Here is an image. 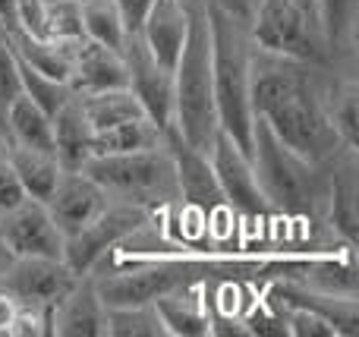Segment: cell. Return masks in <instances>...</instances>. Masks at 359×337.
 I'll list each match as a JSON object with an SVG mask.
<instances>
[{
    "label": "cell",
    "mask_w": 359,
    "mask_h": 337,
    "mask_svg": "<svg viewBox=\"0 0 359 337\" xmlns=\"http://www.w3.org/2000/svg\"><path fill=\"white\" fill-rule=\"evenodd\" d=\"M309 63L252 50L249 95L252 117H259L280 142H287L303 158L322 164L344 149L328 117V101L318 92Z\"/></svg>",
    "instance_id": "obj_1"
},
{
    "label": "cell",
    "mask_w": 359,
    "mask_h": 337,
    "mask_svg": "<svg viewBox=\"0 0 359 337\" xmlns=\"http://www.w3.org/2000/svg\"><path fill=\"white\" fill-rule=\"evenodd\" d=\"M208 22H211V76H215L217 130L227 132L249 155L252 151V120H255L252 95H249V69H252L249 29L246 22L233 19L224 10H215V6H208Z\"/></svg>",
    "instance_id": "obj_2"
},
{
    "label": "cell",
    "mask_w": 359,
    "mask_h": 337,
    "mask_svg": "<svg viewBox=\"0 0 359 337\" xmlns=\"http://www.w3.org/2000/svg\"><path fill=\"white\" fill-rule=\"evenodd\" d=\"M174 130L192 149L208 155L217 132L215 76H211V22L208 6L189 0V32L174 63Z\"/></svg>",
    "instance_id": "obj_3"
},
{
    "label": "cell",
    "mask_w": 359,
    "mask_h": 337,
    "mask_svg": "<svg viewBox=\"0 0 359 337\" xmlns=\"http://www.w3.org/2000/svg\"><path fill=\"white\" fill-rule=\"evenodd\" d=\"M252 170L268 205L278 214L309 218L318 202H325L328 186L318 177V164L280 142L259 117L252 120Z\"/></svg>",
    "instance_id": "obj_4"
},
{
    "label": "cell",
    "mask_w": 359,
    "mask_h": 337,
    "mask_svg": "<svg viewBox=\"0 0 359 337\" xmlns=\"http://www.w3.org/2000/svg\"><path fill=\"white\" fill-rule=\"evenodd\" d=\"M82 170L114 202H130L151 214L177 202V170L168 145L130 155H95Z\"/></svg>",
    "instance_id": "obj_5"
},
{
    "label": "cell",
    "mask_w": 359,
    "mask_h": 337,
    "mask_svg": "<svg viewBox=\"0 0 359 337\" xmlns=\"http://www.w3.org/2000/svg\"><path fill=\"white\" fill-rule=\"evenodd\" d=\"M246 29L252 48L265 54L309 67H325L331 60L318 0H259Z\"/></svg>",
    "instance_id": "obj_6"
},
{
    "label": "cell",
    "mask_w": 359,
    "mask_h": 337,
    "mask_svg": "<svg viewBox=\"0 0 359 337\" xmlns=\"http://www.w3.org/2000/svg\"><path fill=\"white\" fill-rule=\"evenodd\" d=\"M151 218L155 214L145 212V208L111 199L98 218L63 240V262L69 265L73 275H92L101 259L111 256L126 240H133L142 227H149Z\"/></svg>",
    "instance_id": "obj_7"
},
{
    "label": "cell",
    "mask_w": 359,
    "mask_h": 337,
    "mask_svg": "<svg viewBox=\"0 0 359 337\" xmlns=\"http://www.w3.org/2000/svg\"><path fill=\"white\" fill-rule=\"evenodd\" d=\"M208 161H211V170H215L217 186H221L224 202L236 212V218L265 221L268 214L274 212V208L268 205L265 193H262L259 180H255L252 158H249L227 132H221V130L215 132L211 149H208Z\"/></svg>",
    "instance_id": "obj_8"
},
{
    "label": "cell",
    "mask_w": 359,
    "mask_h": 337,
    "mask_svg": "<svg viewBox=\"0 0 359 337\" xmlns=\"http://www.w3.org/2000/svg\"><path fill=\"white\" fill-rule=\"evenodd\" d=\"M120 54L126 63V88L139 98L145 117L161 130L174 126V69L151 54L139 32H126Z\"/></svg>",
    "instance_id": "obj_9"
},
{
    "label": "cell",
    "mask_w": 359,
    "mask_h": 337,
    "mask_svg": "<svg viewBox=\"0 0 359 337\" xmlns=\"http://www.w3.org/2000/svg\"><path fill=\"white\" fill-rule=\"evenodd\" d=\"M0 240L13 256L63 259V233L41 199H19L0 212Z\"/></svg>",
    "instance_id": "obj_10"
},
{
    "label": "cell",
    "mask_w": 359,
    "mask_h": 337,
    "mask_svg": "<svg viewBox=\"0 0 359 337\" xmlns=\"http://www.w3.org/2000/svg\"><path fill=\"white\" fill-rule=\"evenodd\" d=\"M79 275L69 271L63 259H44V256H16L10 268L0 275V290L16 296L19 303H41V306H54L69 284Z\"/></svg>",
    "instance_id": "obj_11"
},
{
    "label": "cell",
    "mask_w": 359,
    "mask_h": 337,
    "mask_svg": "<svg viewBox=\"0 0 359 337\" xmlns=\"http://www.w3.org/2000/svg\"><path fill=\"white\" fill-rule=\"evenodd\" d=\"M107 202H111V195L86 170H63L54 193L44 199V205H48L50 218H54V224L60 227L63 240H67L69 233L82 231L88 221L98 218L107 208Z\"/></svg>",
    "instance_id": "obj_12"
},
{
    "label": "cell",
    "mask_w": 359,
    "mask_h": 337,
    "mask_svg": "<svg viewBox=\"0 0 359 337\" xmlns=\"http://www.w3.org/2000/svg\"><path fill=\"white\" fill-rule=\"evenodd\" d=\"M50 334L107 337V306L95 287V275H79L50 306Z\"/></svg>",
    "instance_id": "obj_13"
},
{
    "label": "cell",
    "mask_w": 359,
    "mask_h": 337,
    "mask_svg": "<svg viewBox=\"0 0 359 337\" xmlns=\"http://www.w3.org/2000/svg\"><path fill=\"white\" fill-rule=\"evenodd\" d=\"M186 32H189V0H151L139 25V35L149 44V50L170 69L183 50Z\"/></svg>",
    "instance_id": "obj_14"
},
{
    "label": "cell",
    "mask_w": 359,
    "mask_h": 337,
    "mask_svg": "<svg viewBox=\"0 0 359 337\" xmlns=\"http://www.w3.org/2000/svg\"><path fill=\"white\" fill-rule=\"evenodd\" d=\"M69 88L73 95H92L104 92V88H123L126 85V63L123 54L107 44L88 41L82 38L73 57V69H69Z\"/></svg>",
    "instance_id": "obj_15"
},
{
    "label": "cell",
    "mask_w": 359,
    "mask_h": 337,
    "mask_svg": "<svg viewBox=\"0 0 359 337\" xmlns=\"http://www.w3.org/2000/svg\"><path fill=\"white\" fill-rule=\"evenodd\" d=\"M50 130H54V158L60 161V167L63 170L86 167V161L92 158L95 130L79 104V95H73V98L50 117Z\"/></svg>",
    "instance_id": "obj_16"
},
{
    "label": "cell",
    "mask_w": 359,
    "mask_h": 337,
    "mask_svg": "<svg viewBox=\"0 0 359 337\" xmlns=\"http://www.w3.org/2000/svg\"><path fill=\"white\" fill-rule=\"evenodd\" d=\"M356 151L341 149L334 155V177L328 183V221L334 227V233L344 243H356V224H359V212H356Z\"/></svg>",
    "instance_id": "obj_17"
},
{
    "label": "cell",
    "mask_w": 359,
    "mask_h": 337,
    "mask_svg": "<svg viewBox=\"0 0 359 337\" xmlns=\"http://www.w3.org/2000/svg\"><path fill=\"white\" fill-rule=\"evenodd\" d=\"M155 309L164 322L168 337H208L211 334V315L205 306L202 284L174 290L155 300Z\"/></svg>",
    "instance_id": "obj_18"
},
{
    "label": "cell",
    "mask_w": 359,
    "mask_h": 337,
    "mask_svg": "<svg viewBox=\"0 0 359 337\" xmlns=\"http://www.w3.org/2000/svg\"><path fill=\"white\" fill-rule=\"evenodd\" d=\"M4 132L13 145H29V149L54 151V130H50V114L41 111L29 95L19 88L4 114Z\"/></svg>",
    "instance_id": "obj_19"
},
{
    "label": "cell",
    "mask_w": 359,
    "mask_h": 337,
    "mask_svg": "<svg viewBox=\"0 0 359 337\" xmlns=\"http://www.w3.org/2000/svg\"><path fill=\"white\" fill-rule=\"evenodd\" d=\"M10 158H13V170H16L19 186H22V193L29 195V199L44 202L54 193L57 180H60V174H63L54 151H41V149H29V145L10 142Z\"/></svg>",
    "instance_id": "obj_20"
},
{
    "label": "cell",
    "mask_w": 359,
    "mask_h": 337,
    "mask_svg": "<svg viewBox=\"0 0 359 337\" xmlns=\"http://www.w3.org/2000/svg\"><path fill=\"white\" fill-rule=\"evenodd\" d=\"M164 145V130L151 123L149 117L123 120L117 126L98 130L92 139V158L95 155H130V151H149Z\"/></svg>",
    "instance_id": "obj_21"
},
{
    "label": "cell",
    "mask_w": 359,
    "mask_h": 337,
    "mask_svg": "<svg viewBox=\"0 0 359 337\" xmlns=\"http://www.w3.org/2000/svg\"><path fill=\"white\" fill-rule=\"evenodd\" d=\"M79 104L86 111L92 130H107V126H117L123 120H136L145 117L139 98L130 92V88H104V92H92V95H79Z\"/></svg>",
    "instance_id": "obj_22"
},
{
    "label": "cell",
    "mask_w": 359,
    "mask_h": 337,
    "mask_svg": "<svg viewBox=\"0 0 359 337\" xmlns=\"http://www.w3.org/2000/svg\"><path fill=\"white\" fill-rule=\"evenodd\" d=\"M82 29L88 41L107 44L114 50L123 48L126 32H130L114 0H82Z\"/></svg>",
    "instance_id": "obj_23"
},
{
    "label": "cell",
    "mask_w": 359,
    "mask_h": 337,
    "mask_svg": "<svg viewBox=\"0 0 359 337\" xmlns=\"http://www.w3.org/2000/svg\"><path fill=\"white\" fill-rule=\"evenodd\" d=\"M107 334L111 337H168L155 303L107 306Z\"/></svg>",
    "instance_id": "obj_24"
},
{
    "label": "cell",
    "mask_w": 359,
    "mask_h": 337,
    "mask_svg": "<svg viewBox=\"0 0 359 337\" xmlns=\"http://www.w3.org/2000/svg\"><path fill=\"white\" fill-rule=\"evenodd\" d=\"M16 76H19V88H22V92L29 95L41 111H48L50 117H54V114L60 111L69 98H73V88H69L67 82L54 79V76L41 73V69H35V67H29L22 57H16Z\"/></svg>",
    "instance_id": "obj_25"
},
{
    "label": "cell",
    "mask_w": 359,
    "mask_h": 337,
    "mask_svg": "<svg viewBox=\"0 0 359 337\" xmlns=\"http://www.w3.org/2000/svg\"><path fill=\"white\" fill-rule=\"evenodd\" d=\"M356 6L359 0H318V16H322L325 41H328L331 54L350 50V44H353Z\"/></svg>",
    "instance_id": "obj_26"
},
{
    "label": "cell",
    "mask_w": 359,
    "mask_h": 337,
    "mask_svg": "<svg viewBox=\"0 0 359 337\" xmlns=\"http://www.w3.org/2000/svg\"><path fill=\"white\" fill-rule=\"evenodd\" d=\"M328 117L337 132V142L347 151H356V132H359V114H356V85L344 82L334 88L328 101Z\"/></svg>",
    "instance_id": "obj_27"
},
{
    "label": "cell",
    "mask_w": 359,
    "mask_h": 337,
    "mask_svg": "<svg viewBox=\"0 0 359 337\" xmlns=\"http://www.w3.org/2000/svg\"><path fill=\"white\" fill-rule=\"evenodd\" d=\"M44 35L60 41H82V0H57L44 4Z\"/></svg>",
    "instance_id": "obj_28"
},
{
    "label": "cell",
    "mask_w": 359,
    "mask_h": 337,
    "mask_svg": "<svg viewBox=\"0 0 359 337\" xmlns=\"http://www.w3.org/2000/svg\"><path fill=\"white\" fill-rule=\"evenodd\" d=\"M284 309H287V337H337L334 325L325 315L303 306H284Z\"/></svg>",
    "instance_id": "obj_29"
},
{
    "label": "cell",
    "mask_w": 359,
    "mask_h": 337,
    "mask_svg": "<svg viewBox=\"0 0 359 337\" xmlns=\"http://www.w3.org/2000/svg\"><path fill=\"white\" fill-rule=\"evenodd\" d=\"M13 95H19L16 57H13V48H10V38H6V29L0 25V132H4V114H6V104L13 101Z\"/></svg>",
    "instance_id": "obj_30"
},
{
    "label": "cell",
    "mask_w": 359,
    "mask_h": 337,
    "mask_svg": "<svg viewBox=\"0 0 359 337\" xmlns=\"http://www.w3.org/2000/svg\"><path fill=\"white\" fill-rule=\"evenodd\" d=\"M19 199H25V193L16 180V170H13L10 139H6V132H0V212L16 205Z\"/></svg>",
    "instance_id": "obj_31"
},
{
    "label": "cell",
    "mask_w": 359,
    "mask_h": 337,
    "mask_svg": "<svg viewBox=\"0 0 359 337\" xmlns=\"http://www.w3.org/2000/svg\"><path fill=\"white\" fill-rule=\"evenodd\" d=\"M117 4V10L123 13V22L130 32H139V25H142L145 13H149L151 0H114Z\"/></svg>",
    "instance_id": "obj_32"
},
{
    "label": "cell",
    "mask_w": 359,
    "mask_h": 337,
    "mask_svg": "<svg viewBox=\"0 0 359 337\" xmlns=\"http://www.w3.org/2000/svg\"><path fill=\"white\" fill-rule=\"evenodd\" d=\"M208 6H215V10H224L230 13L233 19H240V22H249L252 19V10L259 0H205Z\"/></svg>",
    "instance_id": "obj_33"
},
{
    "label": "cell",
    "mask_w": 359,
    "mask_h": 337,
    "mask_svg": "<svg viewBox=\"0 0 359 337\" xmlns=\"http://www.w3.org/2000/svg\"><path fill=\"white\" fill-rule=\"evenodd\" d=\"M16 309H19L16 296L0 290V334H10V325H13V319H16Z\"/></svg>",
    "instance_id": "obj_34"
},
{
    "label": "cell",
    "mask_w": 359,
    "mask_h": 337,
    "mask_svg": "<svg viewBox=\"0 0 359 337\" xmlns=\"http://www.w3.org/2000/svg\"><path fill=\"white\" fill-rule=\"evenodd\" d=\"M0 25H4V29H16L19 25L16 0H0Z\"/></svg>",
    "instance_id": "obj_35"
},
{
    "label": "cell",
    "mask_w": 359,
    "mask_h": 337,
    "mask_svg": "<svg viewBox=\"0 0 359 337\" xmlns=\"http://www.w3.org/2000/svg\"><path fill=\"white\" fill-rule=\"evenodd\" d=\"M13 259H16V256H13V252L6 249V243H4V240H0V275H4V271L10 268V262H13Z\"/></svg>",
    "instance_id": "obj_36"
},
{
    "label": "cell",
    "mask_w": 359,
    "mask_h": 337,
    "mask_svg": "<svg viewBox=\"0 0 359 337\" xmlns=\"http://www.w3.org/2000/svg\"><path fill=\"white\" fill-rule=\"evenodd\" d=\"M41 4H57V0H41Z\"/></svg>",
    "instance_id": "obj_37"
}]
</instances>
